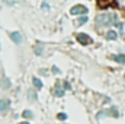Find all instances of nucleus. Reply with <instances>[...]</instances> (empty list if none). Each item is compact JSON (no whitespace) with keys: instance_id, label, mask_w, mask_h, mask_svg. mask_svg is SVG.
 Returning <instances> with one entry per match:
<instances>
[{"instance_id":"1","label":"nucleus","mask_w":125,"mask_h":124,"mask_svg":"<svg viewBox=\"0 0 125 124\" xmlns=\"http://www.w3.org/2000/svg\"><path fill=\"white\" fill-rule=\"evenodd\" d=\"M112 22H114V16L112 15H99V16H96V25H99V26H105V25H112Z\"/></svg>"},{"instance_id":"2","label":"nucleus","mask_w":125,"mask_h":124,"mask_svg":"<svg viewBox=\"0 0 125 124\" xmlns=\"http://www.w3.org/2000/svg\"><path fill=\"white\" fill-rule=\"evenodd\" d=\"M86 12H87V7L83 6V4H76L70 9L71 15H86Z\"/></svg>"},{"instance_id":"3","label":"nucleus","mask_w":125,"mask_h":124,"mask_svg":"<svg viewBox=\"0 0 125 124\" xmlns=\"http://www.w3.org/2000/svg\"><path fill=\"white\" fill-rule=\"evenodd\" d=\"M77 41L80 42V44H83V45H89V44H92V38L89 37V35H86V34H77Z\"/></svg>"},{"instance_id":"4","label":"nucleus","mask_w":125,"mask_h":124,"mask_svg":"<svg viewBox=\"0 0 125 124\" xmlns=\"http://www.w3.org/2000/svg\"><path fill=\"white\" fill-rule=\"evenodd\" d=\"M10 38H12V41L16 42V44H21V42H22V37H21L19 32H12V34H10Z\"/></svg>"},{"instance_id":"5","label":"nucleus","mask_w":125,"mask_h":124,"mask_svg":"<svg viewBox=\"0 0 125 124\" xmlns=\"http://www.w3.org/2000/svg\"><path fill=\"white\" fill-rule=\"evenodd\" d=\"M0 86H1L3 89H9V88L12 86V82H10L7 77H1V80H0Z\"/></svg>"},{"instance_id":"6","label":"nucleus","mask_w":125,"mask_h":124,"mask_svg":"<svg viewBox=\"0 0 125 124\" xmlns=\"http://www.w3.org/2000/svg\"><path fill=\"white\" fill-rule=\"evenodd\" d=\"M10 107V102L7 99H0V111H6Z\"/></svg>"},{"instance_id":"7","label":"nucleus","mask_w":125,"mask_h":124,"mask_svg":"<svg viewBox=\"0 0 125 124\" xmlns=\"http://www.w3.org/2000/svg\"><path fill=\"white\" fill-rule=\"evenodd\" d=\"M111 3H112V0H97V6L100 9H106Z\"/></svg>"},{"instance_id":"8","label":"nucleus","mask_w":125,"mask_h":124,"mask_svg":"<svg viewBox=\"0 0 125 124\" xmlns=\"http://www.w3.org/2000/svg\"><path fill=\"white\" fill-rule=\"evenodd\" d=\"M32 83H33V86L36 88V89H41L44 85H42V82H41V79H38V77H33L32 79Z\"/></svg>"},{"instance_id":"9","label":"nucleus","mask_w":125,"mask_h":124,"mask_svg":"<svg viewBox=\"0 0 125 124\" xmlns=\"http://www.w3.org/2000/svg\"><path fill=\"white\" fill-rule=\"evenodd\" d=\"M114 60H115L116 63L125 64V54H118V56H114Z\"/></svg>"},{"instance_id":"10","label":"nucleus","mask_w":125,"mask_h":124,"mask_svg":"<svg viewBox=\"0 0 125 124\" xmlns=\"http://www.w3.org/2000/svg\"><path fill=\"white\" fill-rule=\"evenodd\" d=\"M106 38H108V39H112V41H114V39H116V38H118V34H116L115 31H109L108 34H106Z\"/></svg>"},{"instance_id":"11","label":"nucleus","mask_w":125,"mask_h":124,"mask_svg":"<svg viewBox=\"0 0 125 124\" xmlns=\"http://www.w3.org/2000/svg\"><path fill=\"white\" fill-rule=\"evenodd\" d=\"M22 115H23L25 118H32V112L29 111V110H25V111L22 112Z\"/></svg>"},{"instance_id":"12","label":"nucleus","mask_w":125,"mask_h":124,"mask_svg":"<svg viewBox=\"0 0 125 124\" xmlns=\"http://www.w3.org/2000/svg\"><path fill=\"white\" fill-rule=\"evenodd\" d=\"M87 22V16L84 15V16H82L80 19H79V22H77V25H83V24H86Z\"/></svg>"},{"instance_id":"13","label":"nucleus","mask_w":125,"mask_h":124,"mask_svg":"<svg viewBox=\"0 0 125 124\" xmlns=\"http://www.w3.org/2000/svg\"><path fill=\"white\" fill-rule=\"evenodd\" d=\"M35 54L36 56H41L42 54V47L41 45H35Z\"/></svg>"},{"instance_id":"14","label":"nucleus","mask_w":125,"mask_h":124,"mask_svg":"<svg viewBox=\"0 0 125 124\" xmlns=\"http://www.w3.org/2000/svg\"><path fill=\"white\" fill-rule=\"evenodd\" d=\"M54 95H55V96H62V95H64V91H62V89H55V91H54Z\"/></svg>"},{"instance_id":"15","label":"nucleus","mask_w":125,"mask_h":124,"mask_svg":"<svg viewBox=\"0 0 125 124\" xmlns=\"http://www.w3.org/2000/svg\"><path fill=\"white\" fill-rule=\"evenodd\" d=\"M28 95H29V98H31L32 101H35V99H36V95H35V92H33V91H29V93H28Z\"/></svg>"},{"instance_id":"16","label":"nucleus","mask_w":125,"mask_h":124,"mask_svg":"<svg viewBox=\"0 0 125 124\" xmlns=\"http://www.w3.org/2000/svg\"><path fill=\"white\" fill-rule=\"evenodd\" d=\"M57 118H58V120H67V115H65V114H58Z\"/></svg>"},{"instance_id":"17","label":"nucleus","mask_w":125,"mask_h":124,"mask_svg":"<svg viewBox=\"0 0 125 124\" xmlns=\"http://www.w3.org/2000/svg\"><path fill=\"white\" fill-rule=\"evenodd\" d=\"M52 70H54V73H60V70H58L57 67H52Z\"/></svg>"},{"instance_id":"18","label":"nucleus","mask_w":125,"mask_h":124,"mask_svg":"<svg viewBox=\"0 0 125 124\" xmlns=\"http://www.w3.org/2000/svg\"><path fill=\"white\" fill-rule=\"evenodd\" d=\"M19 124H29V121H22V123H19Z\"/></svg>"}]
</instances>
